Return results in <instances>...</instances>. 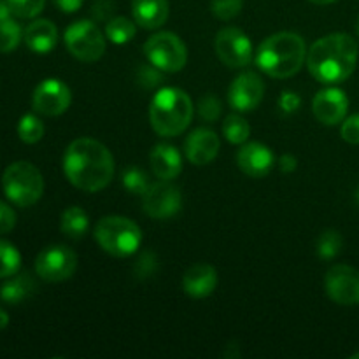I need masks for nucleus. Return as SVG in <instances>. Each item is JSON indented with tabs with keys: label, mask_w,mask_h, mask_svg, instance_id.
Returning <instances> with one entry per match:
<instances>
[{
	"label": "nucleus",
	"mask_w": 359,
	"mask_h": 359,
	"mask_svg": "<svg viewBox=\"0 0 359 359\" xmlns=\"http://www.w3.org/2000/svg\"><path fill=\"white\" fill-rule=\"evenodd\" d=\"M65 177L77 189L97 193L107 188L114 177V158L111 151L95 139H76L63 154Z\"/></svg>",
	"instance_id": "obj_1"
},
{
	"label": "nucleus",
	"mask_w": 359,
	"mask_h": 359,
	"mask_svg": "<svg viewBox=\"0 0 359 359\" xmlns=\"http://www.w3.org/2000/svg\"><path fill=\"white\" fill-rule=\"evenodd\" d=\"M358 55V42L349 34H330L316 41L309 49V72L319 83H342L356 69Z\"/></svg>",
	"instance_id": "obj_2"
},
{
	"label": "nucleus",
	"mask_w": 359,
	"mask_h": 359,
	"mask_svg": "<svg viewBox=\"0 0 359 359\" xmlns=\"http://www.w3.org/2000/svg\"><path fill=\"white\" fill-rule=\"evenodd\" d=\"M307 58L305 41L293 32H279L262 42L256 55L259 70L276 79L294 76Z\"/></svg>",
	"instance_id": "obj_3"
},
{
	"label": "nucleus",
	"mask_w": 359,
	"mask_h": 359,
	"mask_svg": "<svg viewBox=\"0 0 359 359\" xmlns=\"http://www.w3.org/2000/svg\"><path fill=\"white\" fill-rule=\"evenodd\" d=\"M193 118V102L179 88H163L153 97L149 105V121L161 137L181 135Z\"/></svg>",
	"instance_id": "obj_4"
},
{
	"label": "nucleus",
	"mask_w": 359,
	"mask_h": 359,
	"mask_svg": "<svg viewBox=\"0 0 359 359\" xmlns=\"http://www.w3.org/2000/svg\"><path fill=\"white\" fill-rule=\"evenodd\" d=\"M95 241L107 255L126 258L137 252L142 242V231L128 217L105 216L95 226Z\"/></svg>",
	"instance_id": "obj_5"
},
{
	"label": "nucleus",
	"mask_w": 359,
	"mask_h": 359,
	"mask_svg": "<svg viewBox=\"0 0 359 359\" xmlns=\"http://www.w3.org/2000/svg\"><path fill=\"white\" fill-rule=\"evenodd\" d=\"M2 189L14 205L30 207L41 200L44 179L41 170L30 161H14L4 170Z\"/></svg>",
	"instance_id": "obj_6"
},
{
	"label": "nucleus",
	"mask_w": 359,
	"mask_h": 359,
	"mask_svg": "<svg viewBox=\"0 0 359 359\" xmlns=\"http://www.w3.org/2000/svg\"><path fill=\"white\" fill-rule=\"evenodd\" d=\"M144 55L161 72H179L188 62L184 42L172 32H158L144 44Z\"/></svg>",
	"instance_id": "obj_7"
},
{
	"label": "nucleus",
	"mask_w": 359,
	"mask_h": 359,
	"mask_svg": "<svg viewBox=\"0 0 359 359\" xmlns=\"http://www.w3.org/2000/svg\"><path fill=\"white\" fill-rule=\"evenodd\" d=\"M65 46L81 62H97L105 53V37L95 21L79 20L65 30Z\"/></svg>",
	"instance_id": "obj_8"
},
{
	"label": "nucleus",
	"mask_w": 359,
	"mask_h": 359,
	"mask_svg": "<svg viewBox=\"0 0 359 359\" xmlns=\"http://www.w3.org/2000/svg\"><path fill=\"white\" fill-rule=\"evenodd\" d=\"M77 269V255L67 245H49L35 259V273L46 283L70 279Z\"/></svg>",
	"instance_id": "obj_9"
},
{
	"label": "nucleus",
	"mask_w": 359,
	"mask_h": 359,
	"mask_svg": "<svg viewBox=\"0 0 359 359\" xmlns=\"http://www.w3.org/2000/svg\"><path fill=\"white\" fill-rule=\"evenodd\" d=\"M144 212L153 219H168L175 216L182 207V196L177 186L161 179L160 182L149 184L142 193Z\"/></svg>",
	"instance_id": "obj_10"
},
{
	"label": "nucleus",
	"mask_w": 359,
	"mask_h": 359,
	"mask_svg": "<svg viewBox=\"0 0 359 359\" xmlns=\"http://www.w3.org/2000/svg\"><path fill=\"white\" fill-rule=\"evenodd\" d=\"M216 53L224 65L242 69L252 60V44L248 35L235 27L223 28L216 35Z\"/></svg>",
	"instance_id": "obj_11"
},
{
	"label": "nucleus",
	"mask_w": 359,
	"mask_h": 359,
	"mask_svg": "<svg viewBox=\"0 0 359 359\" xmlns=\"http://www.w3.org/2000/svg\"><path fill=\"white\" fill-rule=\"evenodd\" d=\"M325 287L330 300L339 305H359V270L349 265H335L326 272Z\"/></svg>",
	"instance_id": "obj_12"
},
{
	"label": "nucleus",
	"mask_w": 359,
	"mask_h": 359,
	"mask_svg": "<svg viewBox=\"0 0 359 359\" xmlns=\"http://www.w3.org/2000/svg\"><path fill=\"white\" fill-rule=\"evenodd\" d=\"M70 100H72L70 88L63 81L49 77L37 84V88L34 90L32 107L39 114L53 118V116L63 114L70 107Z\"/></svg>",
	"instance_id": "obj_13"
},
{
	"label": "nucleus",
	"mask_w": 359,
	"mask_h": 359,
	"mask_svg": "<svg viewBox=\"0 0 359 359\" xmlns=\"http://www.w3.org/2000/svg\"><path fill=\"white\" fill-rule=\"evenodd\" d=\"M265 97V84L256 72H244L237 76L228 90V102L238 112H251L262 104Z\"/></svg>",
	"instance_id": "obj_14"
},
{
	"label": "nucleus",
	"mask_w": 359,
	"mask_h": 359,
	"mask_svg": "<svg viewBox=\"0 0 359 359\" xmlns=\"http://www.w3.org/2000/svg\"><path fill=\"white\" fill-rule=\"evenodd\" d=\"M347 109H349V98L339 88H326V90L319 91L312 102V111L318 121L323 125H339L344 121L347 116Z\"/></svg>",
	"instance_id": "obj_15"
},
{
	"label": "nucleus",
	"mask_w": 359,
	"mask_h": 359,
	"mask_svg": "<svg viewBox=\"0 0 359 359\" xmlns=\"http://www.w3.org/2000/svg\"><path fill=\"white\" fill-rule=\"evenodd\" d=\"M273 163H276L273 153L262 142L244 144L237 153L238 168L249 177H265L270 174Z\"/></svg>",
	"instance_id": "obj_16"
},
{
	"label": "nucleus",
	"mask_w": 359,
	"mask_h": 359,
	"mask_svg": "<svg viewBox=\"0 0 359 359\" xmlns=\"http://www.w3.org/2000/svg\"><path fill=\"white\" fill-rule=\"evenodd\" d=\"M221 140L214 130L196 128L188 135L184 142L186 158L196 167H203L214 161V158L219 153Z\"/></svg>",
	"instance_id": "obj_17"
},
{
	"label": "nucleus",
	"mask_w": 359,
	"mask_h": 359,
	"mask_svg": "<svg viewBox=\"0 0 359 359\" xmlns=\"http://www.w3.org/2000/svg\"><path fill=\"white\" fill-rule=\"evenodd\" d=\"M217 287V272L207 263H196L186 270L182 290L191 298H207Z\"/></svg>",
	"instance_id": "obj_18"
},
{
	"label": "nucleus",
	"mask_w": 359,
	"mask_h": 359,
	"mask_svg": "<svg viewBox=\"0 0 359 359\" xmlns=\"http://www.w3.org/2000/svg\"><path fill=\"white\" fill-rule=\"evenodd\" d=\"M23 39L30 51L37 55H48L58 42V30L53 21L35 20L23 32Z\"/></svg>",
	"instance_id": "obj_19"
},
{
	"label": "nucleus",
	"mask_w": 359,
	"mask_h": 359,
	"mask_svg": "<svg viewBox=\"0 0 359 359\" xmlns=\"http://www.w3.org/2000/svg\"><path fill=\"white\" fill-rule=\"evenodd\" d=\"M151 168L158 179L172 181L182 172V158L177 147L170 144H158L151 151Z\"/></svg>",
	"instance_id": "obj_20"
},
{
	"label": "nucleus",
	"mask_w": 359,
	"mask_h": 359,
	"mask_svg": "<svg viewBox=\"0 0 359 359\" xmlns=\"http://www.w3.org/2000/svg\"><path fill=\"white\" fill-rule=\"evenodd\" d=\"M133 20L146 30H156L168 20V0H132Z\"/></svg>",
	"instance_id": "obj_21"
},
{
	"label": "nucleus",
	"mask_w": 359,
	"mask_h": 359,
	"mask_svg": "<svg viewBox=\"0 0 359 359\" xmlns=\"http://www.w3.org/2000/svg\"><path fill=\"white\" fill-rule=\"evenodd\" d=\"M37 290V283L28 272H16L7 277L6 283L0 286V300L7 305L23 304Z\"/></svg>",
	"instance_id": "obj_22"
},
{
	"label": "nucleus",
	"mask_w": 359,
	"mask_h": 359,
	"mask_svg": "<svg viewBox=\"0 0 359 359\" xmlns=\"http://www.w3.org/2000/svg\"><path fill=\"white\" fill-rule=\"evenodd\" d=\"M88 228H90V217L81 207L74 205L63 210L62 219H60V230L63 235L74 238V241H79L88 233Z\"/></svg>",
	"instance_id": "obj_23"
},
{
	"label": "nucleus",
	"mask_w": 359,
	"mask_h": 359,
	"mask_svg": "<svg viewBox=\"0 0 359 359\" xmlns=\"http://www.w3.org/2000/svg\"><path fill=\"white\" fill-rule=\"evenodd\" d=\"M137 27L132 20L123 16H116L105 25V37L114 44H126L135 37Z\"/></svg>",
	"instance_id": "obj_24"
},
{
	"label": "nucleus",
	"mask_w": 359,
	"mask_h": 359,
	"mask_svg": "<svg viewBox=\"0 0 359 359\" xmlns=\"http://www.w3.org/2000/svg\"><path fill=\"white\" fill-rule=\"evenodd\" d=\"M223 133L230 144H244L251 135V126L242 116L230 114L223 121Z\"/></svg>",
	"instance_id": "obj_25"
},
{
	"label": "nucleus",
	"mask_w": 359,
	"mask_h": 359,
	"mask_svg": "<svg viewBox=\"0 0 359 359\" xmlns=\"http://www.w3.org/2000/svg\"><path fill=\"white\" fill-rule=\"evenodd\" d=\"M21 269V255L11 242L0 238V279L14 276Z\"/></svg>",
	"instance_id": "obj_26"
},
{
	"label": "nucleus",
	"mask_w": 359,
	"mask_h": 359,
	"mask_svg": "<svg viewBox=\"0 0 359 359\" xmlns=\"http://www.w3.org/2000/svg\"><path fill=\"white\" fill-rule=\"evenodd\" d=\"M344 248V238L339 231L326 230L318 238V245H316V252L319 258L323 259H333L340 255Z\"/></svg>",
	"instance_id": "obj_27"
},
{
	"label": "nucleus",
	"mask_w": 359,
	"mask_h": 359,
	"mask_svg": "<svg viewBox=\"0 0 359 359\" xmlns=\"http://www.w3.org/2000/svg\"><path fill=\"white\" fill-rule=\"evenodd\" d=\"M23 39V30L14 20L0 21V53H13Z\"/></svg>",
	"instance_id": "obj_28"
},
{
	"label": "nucleus",
	"mask_w": 359,
	"mask_h": 359,
	"mask_svg": "<svg viewBox=\"0 0 359 359\" xmlns=\"http://www.w3.org/2000/svg\"><path fill=\"white\" fill-rule=\"evenodd\" d=\"M18 135L25 144H37L44 135V125L35 114H25L18 123Z\"/></svg>",
	"instance_id": "obj_29"
},
{
	"label": "nucleus",
	"mask_w": 359,
	"mask_h": 359,
	"mask_svg": "<svg viewBox=\"0 0 359 359\" xmlns=\"http://www.w3.org/2000/svg\"><path fill=\"white\" fill-rule=\"evenodd\" d=\"M121 182L130 193L133 195H142L147 188H149V181H147V175L142 168L137 167H128L121 175Z\"/></svg>",
	"instance_id": "obj_30"
},
{
	"label": "nucleus",
	"mask_w": 359,
	"mask_h": 359,
	"mask_svg": "<svg viewBox=\"0 0 359 359\" xmlns=\"http://www.w3.org/2000/svg\"><path fill=\"white\" fill-rule=\"evenodd\" d=\"M158 266H160V263H158V256L151 251H144L140 252L135 265H133V276H135L139 280L151 279V277L156 276Z\"/></svg>",
	"instance_id": "obj_31"
},
{
	"label": "nucleus",
	"mask_w": 359,
	"mask_h": 359,
	"mask_svg": "<svg viewBox=\"0 0 359 359\" xmlns=\"http://www.w3.org/2000/svg\"><path fill=\"white\" fill-rule=\"evenodd\" d=\"M7 2L14 16L23 18V20L35 18L46 6V0H7Z\"/></svg>",
	"instance_id": "obj_32"
},
{
	"label": "nucleus",
	"mask_w": 359,
	"mask_h": 359,
	"mask_svg": "<svg viewBox=\"0 0 359 359\" xmlns=\"http://www.w3.org/2000/svg\"><path fill=\"white\" fill-rule=\"evenodd\" d=\"M242 6H244V0H212L210 2L214 16L223 21H230L235 16H238Z\"/></svg>",
	"instance_id": "obj_33"
},
{
	"label": "nucleus",
	"mask_w": 359,
	"mask_h": 359,
	"mask_svg": "<svg viewBox=\"0 0 359 359\" xmlns=\"http://www.w3.org/2000/svg\"><path fill=\"white\" fill-rule=\"evenodd\" d=\"M163 76H161V70L158 67H154L153 63H144L137 70V83L144 88V90H153L158 84L161 83Z\"/></svg>",
	"instance_id": "obj_34"
},
{
	"label": "nucleus",
	"mask_w": 359,
	"mask_h": 359,
	"mask_svg": "<svg viewBox=\"0 0 359 359\" xmlns=\"http://www.w3.org/2000/svg\"><path fill=\"white\" fill-rule=\"evenodd\" d=\"M198 114L203 121H217L221 116V102L217 100L214 95H205V97L198 102Z\"/></svg>",
	"instance_id": "obj_35"
},
{
	"label": "nucleus",
	"mask_w": 359,
	"mask_h": 359,
	"mask_svg": "<svg viewBox=\"0 0 359 359\" xmlns=\"http://www.w3.org/2000/svg\"><path fill=\"white\" fill-rule=\"evenodd\" d=\"M340 133H342V139L346 140V142L358 146L359 144V114H353V116H349L347 119H344V125H342V130H340Z\"/></svg>",
	"instance_id": "obj_36"
},
{
	"label": "nucleus",
	"mask_w": 359,
	"mask_h": 359,
	"mask_svg": "<svg viewBox=\"0 0 359 359\" xmlns=\"http://www.w3.org/2000/svg\"><path fill=\"white\" fill-rule=\"evenodd\" d=\"M116 11V4L112 0H97L91 7V16L97 21L112 20V14Z\"/></svg>",
	"instance_id": "obj_37"
},
{
	"label": "nucleus",
	"mask_w": 359,
	"mask_h": 359,
	"mask_svg": "<svg viewBox=\"0 0 359 359\" xmlns=\"http://www.w3.org/2000/svg\"><path fill=\"white\" fill-rule=\"evenodd\" d=\"M14 226H16V212L6 202H0V235L9 233Z\"/></svg>",
	"instance_id": "obj_38"
},
{
	"label": "nucleus",
	"mask_w": 359,
	"mask_h": 359,
	"mask_svg": "<svg viewBox=\"0 0 359 359\" xmlns=\"http://www.w3.org/2000/svg\"><path fill=\"white\" fill-rule=\"evenodd\" d=\"M279 105L286 114H293L302 107L300 95L294 93V91H284L279 98Z\"/></svg>",
	"instance_id": "obj_39"
},
{
	"label": "nucleus",
	"mask_w": 359,
	"mask_h": 359,
	"mask_svg": "<svg viewBox=\"0 0 359 359\" xmlns=\"http://www.w3.org/2000/svg\"><path fill=\"white\" fill-rule=\"evenodd\" d=\"M56 4L60 11L63 13H76L81 6H83L84 0H53Z\"/></svg>",
	"instance_id": "obj_40"
},
{
	"label": "nucleus",
	"mask_w": 359,
	"mask_h": 359,
	"mask_svg": "<svg viewBox=\"0 0 359 359\" xmlns=\"http://www.w3.org/2000/svg\"><path fill=\"white\" fill-rule=\"evenodd\" d=\"M279 167L280 170L290 174V172H293L294 168H297V158H294L293 154H283L279 160Z\"/></svg>",
	"instance_id": "obj_41"
},
{
	"label": "nucleus",
	"mask_w": 359,
	"mask_h": 359,
	"mask_svg": "<svg viewBox=\"0 0 359 359\" xmlns=\"http://www.w3.org/2000/svg\"><path fill=\"white\" fill-rule=\"evenodd\" d=\"M11 14H13V11H11L9 2L7 0H0V21L11 18Z\"/></svg>",
	"instance_id": "obj_42"
},
{
	"label": "nucleus",
	"mask_w": 359,
	"mask_h": 359,
	"mask_svg": "<svg viewBox=\"0 0 359 359\" xmlns=\"http://www.w3.org/2000/svg\"><path fill=\"white\" fill-rule=\"evenodd\" d=\"M7 325H9V314H7V312L0 307V332H2V330H6Z\"/></svg>",
	"instance_id": "obj_43"
},
{
	"label": "nucleus",
	"mask_w": 359,
	"mask_h": 359,
	"mask_svg": "<svg viewBox=\"0 0 359 359\" xmlns=\"http://www.w3.org/2000/svg\"><path fill=\"white\" fill-rule=\"evenodd\" d=\"M309 2H312V4H318V6H328V4H333V2H337V0H309Z\"/></svg>",
	"instance_id": "obj_44"
},
{
	"label": "nucleus",
	"mask_w": 359,
	"mask_h": 359,
	"mask_svg": "<svg viewBox=\"0 0 359 359\" xmlns=\"http://www.w3.org/2000/svg\"><path fill=\"white\" fill-rule=\"evenodd\" d=\"M356 34H358V37H359V16H358V21H356Z\"/></svg>",
	"instance_id": "obj_45"
},
{
	"label": "nucleus",
	"mask_w": 359,
	"mask_h": 359,
	"mask_svg": "<svg viewBox=\"0 0 359 359\" xmlns=\"http://www.w3.org/2000/svg\"><path fill=\"white\" fill-rule=\"evenodd\" d=\"M353 359H359V353H356V354H353V356H351Z\"/></svg>",
	"instance_id": "obj_46"
},
{
	"label": "nucleus",
	"mask_w": 359,
	"mask_h": 359,
	"mask_svg": "<svg viewBox=\"0 0 359 359\" xmlns=\"http://www.w3.org/2000/svg\"><path fill=\"white\" fill-rule=\"evenodd\" d=\"M356 200H358V203H359V188H358V191H356Z\"/></svg>",
	"instance_id": "obj_47"
}]
</instances>
